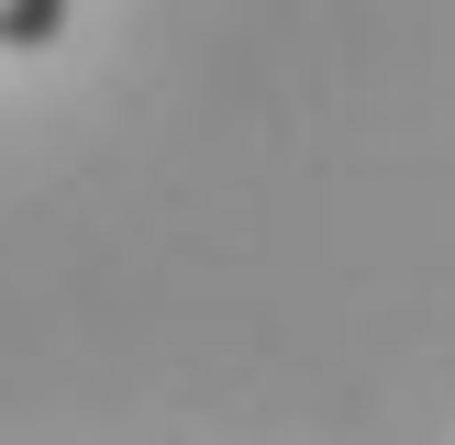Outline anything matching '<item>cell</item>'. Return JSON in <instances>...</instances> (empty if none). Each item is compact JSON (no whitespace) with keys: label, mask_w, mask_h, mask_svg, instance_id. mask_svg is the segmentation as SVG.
I'll return each mask as SVG.
<instances>
[{"label":"cell","mask_w":455,"mask_h":445,"mask_svg":"<svg viewBox=\"0 0 455 445\" xmlns=\"http://www.w3.org/2000/svg\"><path fill=\"white\" fill-rule=\"evenodd\" d=\"M67 12H78V0H0V44H12V56H34V44L67 34Z\"/></svg>","instance_id":"cell-1"}]
</instances>
